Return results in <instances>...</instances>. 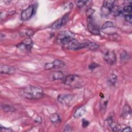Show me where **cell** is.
<instances>
[{"instance_id":"cell-32","label":"cell","mask_w":132,"mask_h":132,"mask_svg":"<svg viewBox=\"0 0 132 132\" xmlns=\"http://www.w3.org/2000/svg\"><path fill=\"white\" fill-rule=\"evenodd\" d=\"M131 130L130 127H126L122 130V131H130Z\"/></svg>"},{"instance_id":"cell-13","label":"cell","mask_w":132,"mask_h":132,"mask_svg":"<svg viewBox=\"0 0 132 132\" xmlns=\"http://www.w3.org/2000/svg\"><path fill=\"white\" fill-rule=\"evenodd\" d=\"M123 9L117 5H113L110 10V14L114 16H119L123 13Z\"/></svg>"},{"instance_id":"cell-8","label":"cell","mask_w":132,"mask_h":132,"mask_svg":"<svg viewBox=\"0 0 132 132\" xmlns=\"http://www.w3.org/2000/svg\"><path fill=\"white\" fill-rule=\"evenodd\" d=\"M73 97L70 94H60L57 97L58 101L62 104L69 105L72 103Z\"/></svg>"},{"instance_id":"cell-27","label":"cell","mask_w":132,"mask_h":132,"mask_svg":"<svg viewBox=\"0 0 132 132\" xmlns=\"http://www.w3.org/2000/svg\"><path fill=\"white\" fill-rule=\"evenodd\" d=\"M123 11L126 13H130L131 12V5H127L125 6L123 9Z\"/></svg>"},{"instance_id":"cell-16","label":"cell","mask_w":132,"mask_h":132,"mask_svg":"<svg viewBox=\"0 0 132 132\" xmlns=\"http://www.w3.org/2000/svg\"><path fill=\"white\" fill-rule=\"evenodd\" d=\"M64 78V74L61 71H54L52 73V78L53 80H59Z\"/></svg>"},{"instance_id":"cell-19","label":"cell","mask_w":132,"mask_h":132,"mask_svg":"<svg viewBox=\"0 0 132 132\" xmlns=\"http://www.w3.org/2000/svg\"><path fill=\"white\" fill-rule=\"evenodd\" d=\"M50 120H51V122L54 124L59 123L60 121V117H59V115L57 113H54V114H52L50 116Z\"/></svg>"},{"instance_id":"cell-22","label":"cell","mask_w":132,"mask_h":132,"mask_svg":"<svg viewBox=\"0 0 132 132\" xmlns=\"http://www.w3.org/2000/svg\"><path fill=\"white\" fill-rule=\"evenodd\" d=\"M109 124L113 131H118L120 129V126L118 124L113 122L112 120H110V121L109 122Z\"/></svg>"},{"instance_id":"cell-6","label":"cell","mask_w":132,"mask_h":132,"mask_svg":"<svg viewBox=\"0 0 132 132\" xmlns=\"http://www.w3.org/2000/svg\"><path fill=\"white\" fill-rule=\"evenodd\" d=\"M34 12V7L33 5H30L25 10H23L21 14V19L23 21L28 20L32 16Z\"/></svg>"},{"instance_id":"cell-23","label":"cell","mask_w":132,"mask_h":132,"mask_svg":"<svg viewBox=\"0 0 132 132\" xmlns=\"http://www.w3.org/2000/svg\"><path fill=\"white\" fill-rule=\"evenodd\" d=\"M110 10L111 9L103 6L102 8V9H101L102 14L103 15V16H108L110 13Z\"/></svg>"},{"instance_id":"cell-5","label":"cell","mask_w":132,"mask_h":132,"mask_svg":"<svg viewBox=\"0 0 132 132\" xmlns=\"http://www.w3.org/2000/svg\"><path fill=\"white\" fill-rule=\"evenodd\" d=\"M88 28L89 31L94 35L100 34V30L98 26L94 22L92 16L87 18Z\"/></svg>"},{"instance_id":"cell-24","label":"cell","mask_w":132,"mask_h":132,"mask_svg":"<svg viewBox=\"0 0 132 132\" xmlns=\"http://www.w3.org/2000/svg\"><path fill=\"white\" fill-rule=\"evenodd\" d=\"M117 79V77L116 75L112 74H111L109 78V82L112 85H114V84L116 83Z\"/></svg>"},{"instance_id":"cell-3","label":"cell","mask_w":132,"mask_h":132,"mask_svg":"<svg viewBox=\"0 0 132 132\" xmlns=\"http://www.w3.org/2000/svg\"><path fill=\"white\" fill-rule=\"evenodd\" d=\"M64 83L69 86L76 87L80 84L79 77L77 75H69L64 80Z\"/></svg>"},{"instance_id":"cell-2","label":"cell","mask_w":132,"mask_h":132,"mask_svg":"<svg viewBox=\"0 0 132 132\" xmlns=\"http://www.w3.org/2000/svg\"><path fill=\"white\" fill-rule=\"evenodd\" d=\"M73 38H74V35L69 31H61L57 36L58 40L63 46Z\"/></svg>"},{"instance_id":"cell-15","label":"cell","mask_w":132,"mask_h":132,"mask_svg":"<svg viewBox=\"0 0 132 132\" xmlns=\"http://www.w3.org/2000/svg\"><path fill=\"white\" fill-rule=\"evenodd\" d=\"M84 43L85 44V47H88L89 49L91 50H96V49L98 48L99 47L98 44H97L94 42H91L90 41H88V40H86V41L84 42Z\"/></svg>"},{"instance_id":"cell-26","label":"cell","mask_w":132,"mask_h":132,"mask_svg":"<svg viewBox=\"0 0 132 132\" xmlns=\"http://www.w3.org/2000/svg\"><path fill=\"white\" fill-rule=\"evenodd\" d=\"M86 3H87V1H78L76 2V5L77 6V7L81 8L83 7Z\"/></svg>"},{"instance_id":"cell-1","label":"cell","mask_w":132,"mask_h":132,"mask_svg":"<svg viewBox=\"0 0 132 132\" xmlns=\"http://www.w3.org/2000/svg\"><path fill=\"white\" fill-rule=\"evenodd\" d=\"M22 95L28 99H39L43 96V91L39 87L29 85L23 89Z\"/></svg>"},{"instance_id":"cell-11","label":"cell","mask_w":132,"mask_h":132,"mask_svg":"<svg viewBox=\"0 0 132 132\" xmlns=\"http://www.w3.org/2000/svg\"><path fill=\"white\" fill-rule=\"evenodd\" d=\"M68 20V15H66L65 16H63L61 18H60L56 20L53 24L52 25V28L54 29H57L60 28L62 27L67 22Z\"/></svg>"},{"instance_id":"cell-4","label":"cell","mask_w":132,"mask_h":132,"mask_svg":"<svg viewBox=\"0 0 132 132\" xmlns=\"http://www.w3.org/2000/svg\"><path fill=\"white\" fill-rule=\"evenodd\" d=\"M64 46L67 48L71 50H77L85 47L84 43H80L74 38L71 40Z\"/></svg>"},{"instance_id":"cell-14","label":"cell","mask_w":132,"mask_h":132,"mask_svg":"<svg viewBox=\"0 0 132 132\" xmlns=\"http://www.w3.org/2000/svg\"><path fill=\"white\" fill-rule=\"evenodd\" d=\"M86 112V108L84 106L78 107L74 113V117L75 118H78L82 116Z\"/></svg>"},{"instance_id":"cell-33","label":"cell","mask_w":132,"mask_h":132,"mask_svg":"<svg viewBox=\"0 0 132 132\" xmlns=\"http://www.w3.org/2000/svg\"><path fill=\"white\" fill-rule=\"evenodd\" d=\"M64 131H72V129H71V128L69 126H67L65 127V129L64 130Z\"/></svg>"},{"instance_id":"cell-31","label":"cell","mask_w":132,"mask_h":132,"mask_svg":"<svg viewBox=\"0 0 132 132\" xmlns=\"http://www.w3.org/2000/svg\"><path fill=\"white\" fill-rule=\"evenodd\" d=\"M98 66V65L97 64H96V63H92L91 64H90L89 65V69L91 70H94L95 68H96V67H97Z\"/></svg>"},{"instance_id":"cell-30","label":"cell","mask_w":132,"mask_h":132,"mask_svg":"<svg viewBox=\"0 0 132 132\" xmlns=\"http://www.w3.org/2000/svg\"><path fill=\"white\" fill-rule=\"evenodd\" d=\"M89 124V122L87 120L83 119L82 120V126L84 128L87 127Z\"/></svg>"},{"instance_id":"cell-25","label":"cell","mask_w":132,"mask_h":132,"mask_svg":"<svg viewBox=\"0 0 132 132\" xmlns=\"http://www.w3.org/2000/svg\"><path fill=\"white\" fill-rule=\"evenodd\" d=\"M114 25H113V24L112 22H110V21H107V22H106L105 23H104L102 27V29L103 30H104L106 28H110V27H113Z\"/></svg>"},{"instance_id":"cell-28","label":"cell","mask_w":132,"mask_h":132,"mask_svg":"<svg viewBox=\"0 0 132 132\" xmlns=\"http://www.w3.org/2000/svg\"><path fill=\"white\" fill-rule=\"evenodd\" d=\"M94 10L93 9H92V8H89L88 9L87 11H86V14H87V18H89V17H91L92 16L93 12H94Z\"/></svg>"},{"instance_id":"cell-10","label":"cell","mask_w":132,"mask_h":132,"mask_svg":"<svg viewBox=\"0 0 132 132\" xmlns=\"http://www.w3.org/2000/svg\"><path fill=\"white\" fill-rule=\"evenodd\" d=\"M64 65V63L63 61L60 60H55L51 63H47L45 64L44 68L45 70H51L53 68H61Z\"/></svg>"},{"instance_id":"cell-7","label":"cell","mask_w":132,"mask_h":132,"mask_svg":"<svg viewBox=\"0 0 132 132\" xmlns=\"http://www.w3.org/2000/svg\"><path fill=\"white\" fill-rule=\"evenodd\" d=\"M104 59L110 64H113L116 62V54L114 52L111 50H107L104 53Z\"/></svg>"},{"instance_id":"cell-17","label":"cell","mask_w":132,"mask_h":132,"mask_svg":"<svg viewBox=\"0 0 132 132\" xmlns=\"http://www.w3.org/2000/svg\"><path fill=\"white\" fill-rule=\"evenodd\" d=\"M34 33V31L31 29H26L21 30L20 32V34L21 36H27V37H30L32 36Z\"/></svg>"},{"instance_id":"cell-18","label":"cell","mask_w":132,"mask_h":132,"mask_svg":"<svg viewBox=\"0 0 132 132\" xmlns=\"http://www.w3.org/2000/svg\"><path fill=\"white\" fill-rule=\"evenodd\" d=\"M131 114V109L128 105H125L123 108V111L122 112V116L124 117L130 116Z\"/></svg>"},{"instance_id":"cell-21","label":"cell","mask_w":132,"mask_h":132,"mask_svg":"<svg viewBox=\"0 0 132 132\" xmlns=\"http://www.w3.org/2000/svg\"><path fill=\"white\" fill-rule=\"evenodd\" d=\"M1 108L5 112H12L15 110V109L13 107L6 104H2Z\"/></svg>"},{"instance_id":"cell-29","label":"cell","mask_w":132,"mask_h":132,"mask_svg":"<svg viewBox=\"0 0 132 132\" xmlns=\"http://www.w3.org/2000/svg\"><path fill=\"white\" fill-rule=\"evenodd\" d=\"M125 20L131 23V21H132V17H131V15L130 14H126L125 15Z\"/></svg>"},{"instance_id":"cell-12","label":"cell","mask_w":132,"mask_h":132,"mask_svg":"<svg viewBox=\"0 0 132 132\" xmlns=\"http://www.w3.org/2000/svg\"><path fill=\"white\" fill-rule=\"evenodd\" d=\"M0 71L1 74H13L15 72V69L13 67L6 65H1L0 67Z\"/></svg>"},{"instance_id":"cell-20","label":"cell","mask_w":132,"mask_h":132,"mask_svg":"<svg viewBox=\"0 0 132 132\" xmlns=\"http://www.w3.org/2000/svg\"><path fill=\"white\" fill-rule=\"evenodd\" d=\"M114 1L112 0H107V1H104L103 2V6L106 8H107L108 9H111V8L113 7L114 5Z\"/></svg>"},{"instance_id":"cell-9","label":"cell","mask_w":132,"mask_h":132,"mask_svg":"<svg viewBox=\"0 0 132 132\" xmlns=\"http://www.w3.org/2000/svg\"><path fill=\"white\" fill-rule=\"evenodd\" d=\"M32 45V41L30 38H27L23 41L21 43L18 44L16 46L21 50L29 51L31 49Z\"/></svg>"}]
</instances>
